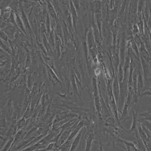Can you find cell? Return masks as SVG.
I'll list each match as a JSON object with an SVG mask.
<instances>
[{
	"mask_svg": "<svg viewBox=\"0 0 151 151\" xmlns=\"http://www.w3.org/2000/svg\"><path fill=\"white\" fill-rule=\"evenodd\" d=\"M83 128H82L79 132L78 134L75 138L71 145L70 150L74 151L78 146L81 140Z\"/></svg>",
	"mask_w": 151,
	"mask_h": 151,
	"instance_id": "obj_1",
	"label": "cell"
},
{
	"mask_svg": "<svg viewBox=\"0 0 151 151\" xmlns=\"http://www.w3.org/2000/svg\"><path fill=\"white\" fill-rule=\"evenodd\" d=\"M130 109L128 105L125 102L123 109L121 112V116L119 119L120 121L123 120L125 122L130 119V117L129 116V111Z\"/></svg>",
	"mask_w": 151,
	"mask_h": 151,
	"instance_id": "obj_2",
	"label": "cell"
},
{
	"mask_svg": "<svg viewBox=\"0 0 151 151\" xmlns=\"http://www.w3.org/2000/svg\"><path fill=\"white\" fill-rule=\"evenodd\" d=\"M139 71L140 70L136 67L132 76V79L134 84V92L136 94H138L137 88V80Z\"/></svg>",
	"mask_w": 151,
	"mask_h": 151,
	"instance_id": "obj_3",
	"label": "cell"
},
{
	"mask_svg": "<svg viewBox=\"0 0 151 151\" xmlns=\"http://www.w3.org/2000/svg\"><path fill=\"white\" fill-rule=\"evenodd\" d=\"M132 110L133 113V121L131 128L129 131L130 132H135L138 128V120L137 112H135L133 108H132Z\"/></svg>",
	"mask_w": 151,
	"mask_h": 151,
	"instance_id": "obj_4",
	"label": "cell"
},
{
	"mask_svg": "<svg viewBox=\"0 0 151 151\" xmlns=\"http://www.w3.org/2000/svg\"><path fill=\"white\" fill-rule=\"evenodd\" d=\"M144 86V82L143 74L140 71L137 80V88L138 94L141 93V91Z\"/></svg>",
	"mask_w": 151,
	"mask_h": 151,
	"instance_id": "obj_5",
	"label": "cell"
},
{
	"mask_svg": "<svg viewBox=\"0 0 151 151\" xmlns=\"http://www.w3.org/2000/svg\"><path fill=\"white\" fill-rule=\"evenodd\" d=\"M135 133L137 140L139 148L140 149V150H146V147L142 139L139 135L138 128L136 130Z\"/></svg>",
	"mask_w": 151,
	"mask_h": 151,
	"instance_id": "obj_6",
	"label": "cell"
},
{
	"mask_svg": "<svg viewBox=\"0 0 151 151\" xmlns=\"http://www.w3.org/2000/svg\"><path fill=\"white\" fill-rule=\"evenodd\" d=\"M86 140V151H89L91 148L92 141L94 138V135L93 134L89 133L87 134L85 137Z\"/></svg>",
	"mask_w": 151,
	"mask_h": 151,
	"instance_id": "obj_7",
	"label": "cell"
},
{
	"mask_svg": "<svg viewBox=\"0 0 151 151\" xmlns=\"http://www.w3.org/2000/svg\"><path fill=\"white\" fill-rule=\"evenodd\" d=\"M131 46L132 49L135 51L138 57H139V48L134 40H131Z\"/></svg>",
	"mask_w": 151,
	"mask_h": 151,
	"instance_id": "obj_8",
	"label": "cell"
},
{
	"mask_svg": "<svg viewBox=\"0 0 151 151\" xmlns=\"http://www.w3.org/2000/svg\"><path fill=\"white\" fill-rule=\"evenodd\" d=\"M70 141L67 140L63 144L61 147L62 150H67L69 148H70Z\"/></svg>",
	"mask_w": 151,
	"mask_h": 151,
	"instance_id": "obj_9",
	"label": "cell"
},
{
	"mask_svg": "<svg viewBox=\"0 0 151 151\" xmlns=\"http://www.w3.org/2000/svg\"><path fill=\"white\" fill-rule=\"evenodd\" d=\"M141 62L142 63V65L143 67V69H144V71L145 74H146L148 73V65L144 60V58L142 56L141 57Z\"/></svg>",
	"mask_w": 151,
	"mask_h": 151,
	"instance_id": "obj_10",
	"label": "cell"
},
{
	"mask_svg": "<svg viewBox=\"0 0 151 151\" xmlns=\"http://www.w3.org/2000/svg\"><path fill=\"white\" fill-rule=\"evenodd\" d=\"M134 41L140 50L143 46L140 39L139 36H136L134 38Z\"/></svg>",
	"mask_w": 151,
	"mask_h": 151,
	"instance_id": "obj_11",
	"label": "cell"
},
{
	"mask_svg": "<svg viewBox=\"0 0 151 151\" xmlns=\"http://www.w3.org/2000/svg\"><path fill=\"white\" fill-rule=\"evenodd\" d=\"M100 7V3L99 1H95L93 3V7L95 12H98L99 10Z\"/></svg>",
	"mask_w": 151,
	"mask_h": 151,
	"instance_id": "obj_12",
	"label": "cell"
},
{
	"mask_svg": "<svg viewBox=\"0 0 151 151\" xmlns=\"http://www.w3.org/2000/svg\"><path fill=\"white\" fill-rule=\"evenodd\" d=\"M142 120V123L141 124H144V125L146 126V128L148 129L151 133V122L144 120Z\"/></svg>",
	"mask_w": 151,
	"mask_h": 151,
	"instance_id": "obj_13",
	"label": "cell"
},
{
	"mask_svg": "<svg viewBox=\"0 0 151 151\" xmlns=\"http://www.w3.org/2000/svg\"><path fill=\"white\" fill-rule=\"evenodd\" d=\"M26 124V121L24 118H23L19 121L18 126L19 128H21L23 127Z\"/></svg>",
	"mask_w": 151,
	"mask_h": 151,
	"instance_id": "obj_14",
	"label": "cell"
},
{
	"mask_svg": "<svg viewBox=\"0 0 151 151\" xmlns=\"http://www.w3.org/2000/svg\"><path fill=\"white\" fill-rule=\"evenodd\" d=\"M49 9L50 14L52 17H54L55 15L54 11L52 6L50 4L49 5Z\"/></svg>",
	"mask_w": 151,
	"mask_h": 151,
	"instance_id": "obj_15",
	"label": "cell"
},
{
	"mask_svg": "<svg viewBox=\"0 0 151 151\" xmlns=\"http://www.w3.org/2000/svg\"><path fill=\"white\" fill-rule=\"evenodd\" d=\"M133 32L136 34L139 32V28L137 26L135 25L133 28Z\"/></svg>",
	"mask_w": 151,
	"mask_h": 151,
	"instance_id": "obj_16",
	"label": "cell"
},
{
	"mask_svg": "<svg viewBox=\"0 0 151 151\" xmlns=\"http://www.w3.org/2000/svg\"><path fill=\"white\" fill-rule=\"evenodd\" d=\"M12 139H11V140L10 141H9L8 142V143L7 144V145L5 146V149H7V148H9V146H10L11 144V142H12Z\"/></svg>",
	"mask_w": 151,
	"mask_h": 151,
	"instance_id": "obj_17",
	"label": "cell"
},
{
	"mask_svg": "<svg viewBox=\"0 0 151 151\" xmlns=\"http://www.w3.org/2000/svg\"><path fill=\"white\" fill-rule=\"evenodd\" d=\"M70 56L71 58H75V56H76V53L74 52H72L71 53Z\"/></svg>",
	"mask_w": 151,
	"mask_h": 151,
	"instance_id": "obj_18",
	"label": "cell"
},
{
	"mask_svg": "<svg viewBox=\"0 0 151 151\" xmlns=\"http://www.w3.org/2000/svg\"><path fill=\"white\" fill-rule=\"evenodd\" d=\"M61 2L62 4L63 5H64L66 3L65 0H61Z\"/></svg>",
	"mask_w": 151,
	"mask_h": 151,
	"instance_id": "obj_19",
	"label": "cell"
},
{
	"mask_svg": "<svg viewBox=\"0 0 151 151\" xmlns=\"http://www.w3.org/2000/svg\"><path fill=\"white\" fill-rule=\"evenodd\" d=\"M148 91L149 92H151V86L149 88L148 90Z\"/></svg>",
	"mask_w": 151,
	"mask_h": 151,
	"instance_id": "obj_20",
	"label": "cell"
}]
</instances>
